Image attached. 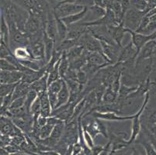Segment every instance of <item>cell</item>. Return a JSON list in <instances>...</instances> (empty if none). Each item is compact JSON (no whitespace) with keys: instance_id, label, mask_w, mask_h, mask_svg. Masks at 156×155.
<instances>
[{"instance_id":"1","label":"cell","mask_w":156,"mask_h":155,"mask_svg":"<svg viewBox=\"0 0 156 155\" xmlns=\"http://www.w3.org/2000/svg\"><path fill=\"white\" fill-rule=\"evenodd\" d=\"M44 29V25L43 23L42 19L34 13H30L28 19H27L25 24V33L28 35V37H31L33 35L41 32Z\"/></svg>"},{"instance_id":"2","label":"cell","mask_w":156,"mask_h":155,"mask_svg":"<svg viewBox=\"0 0 156 155\" xmlns=\"http://www.w3.org/2000/svg\"><path fill=\"white\" fill-rule=\"evenodd\" d=\"M85 6L78 5L76 3H62L57 5L55 10L54 11V15L57 18H63L68 16L78 13L84 9Z\"/></svg>"},{"instance_id":"3","label":"cell","mask_w":156,"mask_h":155,"mask_svg":"<svg viewBox=\"0 0 156 155\" xmlns=\"http://www.w3.org/2000/svg\"><path fill=\"white\" fill-rule=\"evenodd\" d=\"M141 22V14L139 11L129 9L125 12L123 19L124 27L127 30L136 31Z\"/></svg>"},{"instance_id":"4","label":"cell","mask_w":156,"mask_h":155,"mask_svg":"<svg viewBox=\"0 0 156 155\" xmlns=\"http://www.w3.org/2000/svg\"><path fill=\"white\" fill-rule=\"evenodd\" d=\"M126 30H127V33H129L131 35V42L135 47L137 55H138L139 52L148 41L156 40V33H154L151 35H144V34L138 33L127 29H126Z\"/></svg>"},{"instance_id":"5","label":"cell","mask_w":156,"mask_h":155,"mask_svg":"<svg viewBox=\"0 0 156 155\" xmlns=\"http://www.w3.org/2000/svg\"><path fill=\"white\" fill-rule=\"evenodd\" d=\"M148 98H149V94L147 93V95H146L144 102L143 103L141 107L139 109V110L137 111V113H136L135 116H134V118L133 119L132 131H131V134H130V138H129L128 140V143L130 145L136 140L137 136H138V134L140 133V130H141V121H140V117H141V115L142 114L143 110H144V108H145L146 104H147V101H148Z\"/></svg>"},{"instance_id":"6","label":"cell","mask_w":156,"mask_h":155,"mask_svg":"<svg viewBox=\"0 0 156 155\" xmlns=\"http://www.w3.org/2000/svg\"><path fill=\"white\" fill-rule=\"evenodd\" d=\"M101 46L103 55L109 60V62L111 63V65L117 64L121 48L117 45L108 44L104 42H101Z\"/></svg>"},{"instance_id":"7","label":"cell","mask_w":156,"mask_h":155,"mask_svg":"<svg viewBox=\"0 0 156 155\" xmlns=\"http://www.w3.org/2000/svg\"><path fill=\"white\" fill-rule=\"evenodd\" d=\"M27 48L29 49L33 58L35 61L43 62L45 65H47L46 60H45V50L43 40L33 43L29 47H27Z\"/></svg>"},{"instance_id":"8","label":"cell","mask_w":156,"mask_h":155,"mask_svg":"<svg viewBox=\"0 0 156 155\" xmlns=\"http://www.w3.org/2000/svg\"><path fill=\"white\" fill-rule=\"evenodd\" d=\"M93 116L95 118L100 119H104V120H108V121H125V120H131L134 118V115H130V116H120L115 113H98L96 111H93L91 113Z\"/></svg>"},{"instance_id":"9","label":"cell","mask_w":156,"mask_h":155,"mask_svg":"<svg viewBox=\"0 0 156 155\" xmlns=\"http://www.w3.org/2000/svg\"><path fill=\"white\" fill-rule=\"evenodd\" d=\"M110 30V35L113 39L114 42L118 45L120 48H123L122 46V41L124 37L125 33H127L126 28L124 27L123 22L118 26H108Z\"/></svg>"},{"instance_id":"10","label":"cell","mask_w":156,"mask_h":155,"mask_svg":"<svg viewBox=\"0 0 156 155\" xmlns=\"http://www.w3.org/2000/svg\"><path fill=\"white\" fill-rule=\"evenodd\" d=\"M137 51L133 43L130 41L128 44L125 47H123L120 50V55H119L117 63H124L127 60L131 58H137Z\"/></svg>"},{"instance_id":"11","label":"cell","mask_w":156,"mask_h":155,"mask_svg":"<svg viewBox=\"0 0 156 155\" xmlns=\"http://www.w3.org/2000/svg\"><path fill=\"white\" fill-rule=\"evenodd\" d=\"M40 101H41V116H44V117H49L51 114L52 109L51 106L50 102H49V99H48V91L42 92V93L38 95Z\"/></svg>"},{"instance_id":"12","label":"cell","mask_w":156,"mask_h":155,"mask_svg":"<svg viewBox=\"0 0 156 155\" xmlns=\"http://www.w3.org/2000/svg\"><path fill=\"white\" fill-rule=\"evenodd\" d=\"M43 42L45 50V60H46V64H48L50 62L53 51L55 50V42L54 41V40H52L50 37L48 36L44 30Z\"/></svg>"},{"instance_id":"13","label":"cell","mask_w":156,"mask_h":155,"mask_svg":"<svg viewBox=\"0 0 156 155\" xmlns=\"http://www.w3.org/2000/svg\"><path fill=\"white\" fill-rule=\"evenodd\" d=\"M0 40L2 44L9 48V29L4 16H2L0 21Z\"/></svg>"},{"instance_id":"14","label":"cell","mask_w":156,"mask_h":155,"mask_svg":"<svg viewBox=\"0 0 156 155\" xmlns=\"http://www.w3.org/2000/svg\"><path fill=\"white\" fill-rule=\"evenodd\" d=\"M31 85L24 82H20L16 85L12 92V101L18 98L25 97L27 95L28 92L30 91Z\"/></svg>"},{"instance_id":"15","label":"cell","mask_w":156,"mask_h":155,"mask_svg":"<svg viewBox=\"0 0 156 155\" xmlns=\"http://www.w3.org/2000/svg\"><path fill=\"white\" fill-rule=\"evenodd\" d=\"M69 96H70V92H69V88H68L66 82L64 80L62 89L58 93V102H57L55 108L54 109L60 107V106H63V105L67 104L68 102H69Z\"/></svg>"},{"instance_id":"16","label":"cell","mask_w":156,"mask_h":155,"mask_svg":"<svg viewBox=\"0 0 156 155\" xmlns=\"http://www.w3.org/2000/svg\"><path fill=\"white\" fill-rule=\"evenodd\" d=\"M46 73V67L44 66L42 68H41L39 71H35L34 72H33L31 74H23V79L21 81L31 85V84H33L36 81L41 79L42 77Z\"/></svg>"},{"instance_id":"17","label":"cell","mask_w":156,"mask_h":155,"mask_svg":"<svg viewBox=\"0 0 156 155\" xmlns=\"http://www.w3.org/2000/svg\"><path fill=\"white\" fill-rule=\"evenodd\" d=\"M48 74L46 73L41 79L31 84V89L34 90L38 95L45 91H48Z\"/></svg>"},{"instance_id":"18","label":"cell","mask_w":156,"mask_h":155,"mask_svg":"<svg viewBox=\"0 0 156 155\" xmlns=\"http://www.w3.org/2000/svg\"><path fill=\"white\" fill-rule=\"evenodd\" d=\"M87 11L88 7H85L83 11H81V12H78V13L73 14V15H70L68 16L63 17V18H61V19L67 26L72 25V24L76 23H78L83 19V17L86 16Z\"/></svg>"},{"instance_id":"19","label":"cell","mask_w":156,"mask_h":155,"mask_svg":"<svg viewBox=\"0 0 156 155\" xmlns=\"http://www.w3.org/2000/svg\"><path fill=\"white\" fill-rule=\"evenodd\" d=\"M55 18H56L57 30H58V44L59 43H61L62 41L66 39V37H67L68 33V26L60 18H57V17H55Z\"/></svg>"},{"instance_id":"20","label":"cell","mask_w":156,"mask_h":155,"mask_svg":"<svg viewBox=\"0 0 156 155\" xmlns=\"http://www.w3.org/2000/svg\"><path fill=\"white\" fill-rule=\"evenodd\" d=\"M69 66H70V63L67 58V55H66V51H63L62 52V57H61L60 62H59V74H60V77L62 79H64L69 69Z\"/></svg>"},{"instance_id":"21","label":"cell","mask_w":156,"mask_h":155,"mask_svg":"<svg viewBox=\"0 0 156 155\" xmlns=\"http://www.w3.org/2000/svg\"><path fill=\"white\" fill-rule=\"evenodd\" d=\"M14 56L17 58L18 60H34L30 52L27 48L24 47H19L14 50Z\"/></svg>"},{"instance_id":"22","label":"cell","mask_w":156,"mask_h":155,"mask_svg":"<svg viewBox=\"0 0 156 155\" xmlns=\"http://www.w3.org/2000/svg\"><path fill=\"white\" fill-rule=\"evenodd\" d=\"M118 97V94L116 93L112 89L111 86L106 88L105 93L103 95V103L105 104H111V103H114ZM102 103V104H103Z\"/></svg>"},{"instance_id":"23","label":"cell","mask_w":156,"mask_h":155,"mask_svg":"<svg viewBox=\"0 0 156 155\" xmlns=\"http://www.w3.org/2000/svg\"><path fill=\"white\" fill-rule=\"evenodd\" d=\"M83 51H84L83 47L77 45V46L73 47L72 48L69 49V51H66V55H67V58L69 61V63L73 62L74 60L79 58L82 55V54H83Z\"/></svg>"},{"instance_id":"24","label":"cell","mask_w":156,"mask_h":155,"mask_svg":"<svg viewBox=\"0 0 156 155\" xmlns=\"http://www.w3.org/2000/svg\"><path fill=\"white\" fill-rule=\"evenodd\" d=\"M38 97V94L35 92L34 90L30 89L27 95L26 96V100H25V104H24V108L28 113H30V108L32 104L34 103L37 98Z\"/></svg>"},{"instance_id":"25","label":"cell","mask_w":156,"mask_h":155,"mask_svg":"<svg viewBox=\"0 0 156 155\" xmlns=\"http://www.w3.org/2000/svg\"><path fill=\"white\" fill-rule=\"evenodd\" d=\"M41 113V101L39 97L36 99V100L34 102L30 108V114L32 115L34 118V121H37Z\"/></svg>"},{"instance_id":"26","label":"cell","mask_w":156,"mask_h":155,"mask_svg":"<svg viewBox=\"0 0 156 155\" xmlns=\"http://www.w3.org/2000/svg\"><path fill=\"white\" fill-rule=\"evenodd\" d=\"M55 126V125L52 124V123H48V122L46 125L42 126V127L41 128V130H40V132H39L40 139L44 140V139L48 138V137L51 136V133L52 130H53V128Z\"/></svg>"},{"instance_id":"27","label":"cell","mask_w":156,"mask_h":155,"mask_svg":"<svg viewBox=\"0 0 156 155\" xmlns=\"http://www.w3.org/2000/svg\"><path fill=\"white\" fill-rule=\"evenodd\" d=\"M59 62H60V60H59V62L57 63V65H55V68H54L49 73H48V85H50L52 82H55V81H57L58 79H61L58 70Z\"/></svg>"},{"instance_id":"28","label":"cell","mask_w":156,"mask_h":155,"mask_svg":"<svg viewBox=\"0 0 156 155\" xmlns=\"http://www.w3.org/2000/svg\"><path fill=\"white\" fill-rule=\"evenodd\" d=\"M63 82L64 79L61 78V79H58L55 82H52L50 85H48V92H53V93L58 94L60 92L61 89H62V85H63Z\"/></svg>"},{"instance_id":"29","label":"cell","mask_w":156,"mask_h":155,"mask_svg":"<svg viewBox=\"0 0 156 155\" xmlns=\"http://www.w3.org/2000/svg\"><path fill=\"white\" fill-rule=\"evenodd\" d=\"M76 81L79 83L82 84V85H86L87 84L88 81H89V78H88L87 75L84 71L82 69L77 71V74H76Z\"/></svg>"},{"instance_id":"30","label":"cell","mask_w":156,"mask_h":155,"mask_svg":"<svg viewBox=\"0 0 156 155\" xmlns=\"http://www.w3.org/2000/svg\"><path fill=\"white\" fill-rule=\"evenodd\" d=\"M83 139H84V141L86 143V146L90 149H92L95 146L94 139L93 138V136L89 134L85 129H83Z\"/></svg>"},{"instance_id":"31","label":"cell","mask_w":156,"mask_h":155,"mask_svg":"<svg viewBox=\"0 0 156 155\" xmlns=\"http://www.w3.org/2000/svg\"><path fill=\"white\" fill-rule=\"evenodd\" d=\"M25 100H26V96L25 97H21L18 98L16 99H14L13 101H12L11 102V105L9 106V109H20V108H22L24 106L25 104Z\"/></svg>"},{"instance_id":"32","label":"cell","mask_w":156,"mask_h":155,"mask_svg":"<svg viewBox=\"0 0 156 155\" xmlns=\"http://www.w3.org/2000/svg\"><path fill=\"white\" fill-rule=\"evenodd\" d=\"M11 71H0V84H9Z\"/></svg>"},{"instance_id":"33","label":"cell","mask_w":156,"mask_h":155,"mask_svg":"<svg viewBox=\"0 0 156 155\" xmlns=\"http://www.w3.org/2000/svg\"><path fill=\"white\" fill-rule=\"evenodd\" d=\"M89 9H90V10L93 11V12L96 16H98V18H99V19H100V18H102V17L104 16L105 14H106V12L104 9L102 8V7H100V6H99V5H97L90 6L89 7Z\"/></svg>"},{"instance_id":"34","label":"cell","mask_w":156,"mask_h":155,"mask_svg":"<svg viewBox=\"0 0 156 155\" xmlns=\"http://www.w3.org/2000/svg\"><path fill=\"white\" fill-rule=\"evenodd\" d=\"M48 99H49V102H50L51 106V109L53 110L55 108V106H56L57 102H58V94L53 93V92H48Z\"/></svg>"},{"instance_id":"35","label":"cell","mask_w":156,"mask_h":155,"mask_svg":"<svg viewBox=\"0 0 156 155\" xmlns=\"http://www.w3.org/2000/svg\"><path fill=\"white\" fill-rule=\"evenodd\" d=\"M37 122V124L39 125L40 127L41 128L42 126H44V125L47 124V123H48V118L44 117V116H40L39 117H38Z\"/></svg>"},{"instance_id":"36","label":"cell","mask_w":156,"mask_h":155,"mask_svg":"<svg viewBox=\"0 0 156 155\" xmlns=\"http://www.w3.org/2000/svg\"><path fill=\"white\" fill-rule=\"evenodd\" d=\"M37 155H62L55 150H48V151L40 152Z\"/></svg>"},{"instance_id":"37","label":"cell","mask_w":156,"mask_h":155,"mask_svg":"<svg viewBox=\"0 0 156 155\" xmlns=\"http://www.w3.org/2000/svg\"><path fill=\"white\" fill-rule=\"evenodd\" d=\"M2 103H3V97H0V109L2 108Z\"/></svg>"},{"instance_id":"38","label":"cell","mask_w":156,"mask_h":155,"mask_svg":"<svg viewBox=\"0 0 156 155\" xmlns=\"http://www.w3.org/2000/svg\"><path fill=\"white\" fill-rule=\"evenodd\" d=\"M0 44H1V40H0Z\"/></svg>"},{"instance_id":"39","label":"cell","mask_w":156,"mask_h":155,"mask_svg":"<svg viewBox=\"0 0 156 155\" xmlns=\"http://www.w3.org/2000/svg\"><path fill=\"white\" fill-rule=\"evenodd\" d=\"M0 85H1V84H0Z\"/></svg>"}]
</instances>
